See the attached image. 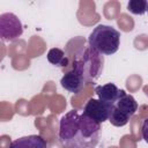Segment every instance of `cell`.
Masks as SVG:
<instances>
[{
	"mask_svg": "<svg viewBox=\"0 0 148 148\" xmlns=\"http://www.w3.org/2000/svg\"><path fill=\"white\" fill-rule=\"evenodd\" d=\"M101 124L77 110L68 111L60 119L59 141L64 148H96Z\"/></svg>",
	"mask_w": 148,
	"mask_h": 148,
	"instance_id": "6da1fadb",
	"label": "cell"
},
{
	"mask_svg": "<svg viewBox=\"0 0 148 148\" xmlns=\"http://www.w3.org/2000/svg\"><path fill=\"white\" fill-rule=\"evenodd\" d=\"M103 64V56L91 46H87L69 65L82 75L86 83H94L102 74Z\"/></svg>",
	"mask_w": 148,
	"mask_h": 148,
	"instance_id": "7a4b0ae2",
	"label": "cell"
},
{
	"mask_svg": "<svg viewBox=\"0 0 148 148\" xmlns=\"http://www.w3.org/2000/svg\"><path fill=\"white\" fill-rule=\"evenodd\" d=\"M89 46L101 54L111 56L116 53L120 44V32L114 28L105 24H98L88 37Z\"/></svg>",
	"mask_w": 148,
	"mask_h": 148,
	"instance_id": "3957f363",
	"label": "cell"
},
{
	"mask_svg": "<svg viewBox=\"0 0 148 148\" xmlns=\"http://www.w3.org/2000/svg\"><path fill=\"white\" fill-rule=\"evenodd\" d=\"M136 110H138V103L135 98L132 95L125 92L124 90V92L121 94V96L113 106L109 121L117 127L125 126L128 123V120L135 114Z\"/></svg>",
	"mask_w": 148,
	"mask_h": 148,
	"instance_id": "277c9868",
	"label": "cell"
},
{
	"mask_svg": "<svg viewBox=\"0 0 148 148\" xmlns=\"http://www.w3.org/2000/svg\"><path fill=\"white\" fill-rule=\"evenodd\" d=\"M23 32L22 23L13 13L0 15V36L2 40H14Z\"/></svg>",
	"mask_w": 148,
	"mask_h": 148,
	"instance_id": "5b68a950",
	"label": "cell"
},
{
	"mask_svg": "<svg viewBox=\"0 0 148 148\" xmlns=\"http://www.w3.org/2000/svg\"><path fill=\"white\" fill-rule=\"evenodd\" d=\"M112 110H113V105L106 104V103L102 102L101 99L90 98L87 102V104L84 105L83 113L87 114L89 118L94 119L95 121L102 124V123L109 120Z\"/></svg>",
	"mask_w": 148,
	"mask_h": 148,
	"instance_id": "8992f818",
	"label": "cell"
},
{
	"mask_svg": "<svg viewBox=\"0 0 148 148\" xmlns=\"http://www.w3.org/2000/svg\"><path fill=\"white\" fill-rule=\"evenodd\" d=\"M60 83H61L64 89L68 90L69 92L77 94L83 89L86 81L76 69L71 68V69H67L65 72L64 76L60 80Z\"/></svg>",
	"mask_w": 148,
	"mask_h": 148,
	"instance_id": "52a82bcc",
	"label": "cell"
},
{
	"mask_svg": "<svg viewBox=\"0 0 148 148\" xmlns=\"http://www.w3.org/2000/svg\"><path fill=\"white\" fill-rule=\"evenodd\" d=\"M95 92L98 96V99L114 106L116 102L119 99L124 90L119 89L114 83H106L103 86H97L95 88Z\"/></svg>",
	"mask_w": 148,
	"mask_h": 148,
	"instance_id": "ba28073f",
	"label": "cell"
},
{
	"mask_svg": "<svg viewBox=\"0 0 148 148\" xmlns=\"http://www.w3.org/2000/svg\"><path fill=\"white\" fill-rule=\"evenodd\" d=\"M9 148H47V142L40 135H27L12 141Z\"/></svg>",
	"mask_w": 148,
	"mask_h": 148,
	"instance_id": "9c48e42d",
	"label": "cell"
},
{
	"mask_svg": "<svg viewBox=\"0 0 148 148\" xmlns=\"http://www.w3.org/2000/svg\"><path fill=\"white\" fill-rule=\"evenodd\" d=\"M47 60L53 66L60 68H67L69 65L68 57L65 54V52L61 49L58 47H53L47 52Z\"/></svg>",
	"mask_w": 148,
	"mask_h": 148,
	"instance_id": "30bf717a",
	"label": "cell"
},
{
	"mask_svg": "<svg viewBox=\"0 0 148 148\" xmlns=\"http://www.w3.org/2000/svg\"><path fill=\"white\" fill-rule=\"evenodd\" d=\"M148 2L146 0H130L127 3V9L135 15H142L147 12Z\"/></svg>",
	"mask_w": 148,
	"mask_h": 148,
	"instance_id": "8fae6325",
	"label": "cell"
},
{
	"mask_svg": "<svg viewBox=\"0 0 148 148\" xmlns=\"http://www.w3.org/2000/svg\"><path fill=\"white\" fill-rule=\"evenodd\" d=\"M141 134H142V139L148 143V118L143 120V124L141 127Z\"/></svg>",
	"mask_w": 148,
	"mask_h": 148,
	"instance_id": "7c38bea8",
	"label": "cell"
},
{
	"mask_svg": "<svg viewBox=\"0 0 148 148\" xmlns=\"http://www.w3.org/2000/svg\"><path fill=\"white\" fill-rule=\"evenodd\" d=\"M147 12H148V6H147Z\"/></svg>",
	"mask_w": 148,
	"mask_h": 148,
	"instance_id": "4fadbf2b",
	"label": "cell"
}]
</instances>
